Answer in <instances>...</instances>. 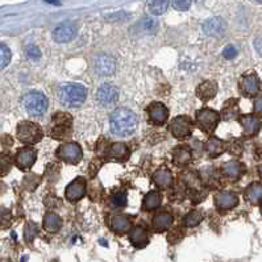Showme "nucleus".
Wrapping results in <instances>:
<instances>
[{
    "label": "nucleus",
    "instance_id": "43",
    "mask_svg": "<svg viewBox=\"0 0 262 262\" xmlns=\"http://www.w3.org/2000/svg\"><path fill=\"white\" fill-rule=\"evenodd\" d=\"M254 47H256L257 53L262 57V36H259V37L256 38V41H254Z\"/></svg>",
    "mask_w": 262,
    "mask_h": 262
},
{
    "label": "nucleus",
    "instance_id": "5",
    "mask_svg": "<svg viewBox=\"0 0 262 262\" xmlns=\"http://www.w3.org/2000/svg\"><path fill=\"white\" fill-rule=\"evenodd\" d=\"M92 69L98 76H112L116 71V61L108 54H98L92 61Z\"/></svg>",
    "mask_w": 262,
    "mask_h": 262
},
{
    "label": "nucleus",
    "instance_id": "11",
    "mask_svg": "<svg viewBox=\"0 0 262 262\" xmlns=\"http://www.w3.org/2000/svg\"><path fill=\"white\" fill-rule=\"evenodd\" d=\"M86 194V180L83 178H76L74 179L69 186L66 187L65 191V196L66 199L71 203H75L81 200Z\"/></svg>",
    "mask_w": 262,
    "mask_h": 262
},
{
    "label": "nucleus",
    "instance_id": "23",
    "mask_svg": "<svg viewBox=\"0 0 262 262\" xmlns=\"http://www.w3.org/2000/svg\"><path fill=\"white\" fill-rule=\"evenodd\" d=\"M223 173L231 179H239L244 173V166L239 161L225 162L223 166Z\"/></svg>",
    "mask_w": 262,
    "mask_h": 262
},
{
    "label": "nucleus",
    "instance_id": "24",
    "mask_svg": "<svg viewBox=\"0 0 262 262\" xmlns=\"http://www.w3.org/2000/svg\"><path fill=\"white\" fill-rule=\"evenodd\" d=\"M153 180L160 189H169L173 185V175L169 170L162 169V170L155 171V174L153 175Z\"/></svg>",
    "mask_w": 262,
    "mask_h": 262
},
{
    "label": "nucleus",
    "instance_id": "47",
    "mask_svg": "<svg viewBox=\"0 0 262 262\" xmlns=\"http://www.w3.org/2000/svg\"><path fill=\"white\" fill-rule=\"evenodd\" d=\"M261 212H262V202H261Z\"/></svg>",
    "mask_w": 262,
    "mask_h": 262
},
{
    "label": "nucleus",
    "instance_id": "36",
    "mask_svg": "<svg viewBox=\"0 0 262 262\" xmlns=\"http://www.w3.org/2000/svg\"><path fill=\"white\" fill-rule=\"evenodd\" d=\"M11 58H12V53H11L10 47L0 44V70L4 69L11 62Z\"/></svg>",
    "mask_w": 262,
    "mask_h": 262
},
{
    "label": "nucleus",
    "instance_id": "46",
    "mask_svg": "<svg viewBox=\"0 0 262 262\" xmlns=\"http://www.w3.org/2000/svg\"><path fill=\"white\" fill-rule=\"evenodd\" d=\"M256 2H259V3H262V0H256Z\"/></svg>",
    "mask_w": 262,
    "mask_h": 262
},
{
    "label": "nucleus",
    "instance_id": "8",
    "mask_svg": "<svg viewBox=\"0 0 262 262\" xmlns=\"http://www.w3.org/2000/svg\"><path fill=\"white\" fill-rule=\"evenodd\" d=\"M194 123L189 116H177L170 123V132L177 139H185L193 132Z\"/></svg>",
    "mask_w": 262,
    "mask_h": 262
},
{
    "label": "nucleus",
    "instance_id": "42",
    "mask_svg": "<svg viewBox=\"0 0 262 262\" xmlns=\"http://www.w3.org/2000/svg\"><path fill=\"white\" fill-rule=\"evenodd\" d=\"M126 17H128V13H125L124 11H121V12L119 13H112V15L107 16L108 20H125Z\"/></svg>",
    "mask_w": 262,
    "mask_h": 262
},
{
    "label": "nucleus",
    "instance_id": "29",
    "mask_svg": "<svg viewBox=\"0 0 262 262\" xmlns=\"http://www.w3.org/2000/svg\"><path fill=\"white\" fill-rule=\"evenodd\" d=\"M110 157L116 160H125L128 157V148L123 142H116L110 148Z\"/></svg>",
    "mask_w": 262,
    "mask_h": 262
},
{
    "label": "nucleus",
    "instance_id": "27",
    "mask_svg": "<svg viewBox=\"0 0 262 262\" xmlns=\"http://www.w3.org/2000/svg\"><path fill=\"white\" fill-rule=\"evenodd\" d=\"M207 152H208L209 157H218V155L223 154L225 152V144L224 141L216 139V137H212L207 142Z\"/></svg>",
    "mask_w": 262,
    "mask_h": 262
},
{
    "label": "nucleus",
    "instance_id": "44",
    "mask_svg": "<svg viewBox=\"0 0 262 262\" xmlns=\"http://www.w3.org/2000/svg\"><path fill=\"white\" fill-rule=\"evenodd\" d=\"M254 110L257 112H262V95L257 96V99L254 100Z\"/></svg>",
    "mask_w": 262,
    "mask_h": 262
},
{
    "label": "nucleus",
    "instance_id": "39",
    "mask_svg": "<svg viewBox=\"0 0 262 262\" xmlns=\"http://www.w3.org/2000/svg\"><path fill=\"white\" fill-rule=\"evenodd\" d=\"M25 51L29 60L38 61L41 58V51H40V49H38L37 46H35V45H29V46H27Z\"/></svg>",
    "mask_w": 262,
    "mask_h": 262
},
{
    "label": "nucleus",
    "instance_id": "21",
    "mask_svg": "<svg viewBox=\"0 0 262 262\" xmlns=\"http://www.w3.org/2000/svg\"><path fill=\"white\" fill-rule=\"evenodd\" d=\"M62 228V219L56 212H47L44 216V229L47 233H57Z\"/></svg>",
    "mask_w": 262,
    "mask_h": 262
},
{
    "label": "nucleus",
    "instance_id": "18",
    "mask_svg": "<svg viewBox=\"0 0 262 262\" xmlns=\"http://www.w3.org/2000/svg\"><path fill=\"white\" fill-rule=\"evenodd\" d=\"M129 240L133 247L141 249L149 244V234L145 228L137 225L129 231Z\"/></svg>",
    "mask_w": 262,
    "mask_h": 262
},
{
    "label": "nucleus",
    "instance_id": "15",
    "mask_svg": "<svg viewBox=\"0 0 262 262\" xmlns=\"http://www.w3.org/2000/svg\"><path fill=\"white\" fill-rule=\"evenodd\" d=\"M148 114L152 123L157 124V125H162V124L166 123L169 117L168 108L165 107L162 103H153V104L149 106Z\"/></svg>",
    "mask_w": 262,
    "mask_h": 262
},
{
    "label": "nucleus",
    "instance_id": "30",
    "mask_svg": "<svg viewBox=\"0 0 262 262\" xmlns=\"http://www.w3.org/2000/svg\"><path fill=\"white\" fill-rule=\"evenodd\" d=\"M137 28L142 33H154L158 28V22L154 19H150V17H145L142 19L141 21L137 24Z\"/></svg>",
    "mask_w": 262,
    "mask_h": 262
},
{
    "label": "nucleus",
    "instance_id": "6",
    "mask_svg": "<svg viewBox=\"0 0 262 262\" xmlns=\"http://www.w3.org/2000/svg\"><path fill=\"white\" fill-rule=\"evenodd\" d=\"M56 154L67 164H78L82 160L83 153L81 146L76 142H67V144H63L58 148Z\"/></svg>",
    "mask_w": 262,
    "mask_h": 262
},
{
    "label": "nucleus",
    "instance_id": "10",
    "mask_svg": "<svg viewBox=\"0 0 262 262\" xmlns=\"http://www.w3.org/2000/svg\"><path fill=\"white\" fill-rule=\"evenodd\" d=\"M76 36V27L73 22H62L53 31V40L58 44L71 41Z\"/></svg>",
    "mask_w": 262,
    "mask_h": 262
},
{
    "label": "nucleus",
    "instance_id": "28",
    "mask_svg": "<svg viewBox=\"0 0 262 262\" xmlns=\"http://www.w3.org/2000/svg\"><path fill=\"white\" fill-rule=\"evenodd\" d=\"M245 199L250 203H257L262 200V185L252 184L245 190Z\"/></svg>",
    "mask_w": 262,
    "mask_h": 262
},
{
    "label": "nucleus",
    "instance_id": "9",
    "mask_svg": "<svg viewBox=\"0 0 262 262\" xmlns=\"http://www.w3.org/2000/svg\"><path fill=\"white\" fill-rule=\"evenodd\" d=\"M119 89L115 85L111 83H104L101 85L96 92V99L101 106H112L119 100Z\"/></svg>",
    "mask_w": 262,
    "mask_h": 262
},
{
    "label": "nucleus",
    "instance_id": "37",
    "mask_svg": "<svg viewBox=\"0 0 262 262\" xmlns=\"http://www.w3.org/2000/svg\"><path fill=\"white\" fill-rule=\"evenodd\" d=\"M12 215L11 212L6 208H0V229H6L11 225Z\"/></svg>",
    "mask_w": 262,
    "mask_h": 262
},
{
    "label": "nucleus",
    "instance_id": "26",
    "mask_svg": "<svg viewBox=\"0 0 262 262\" xmlns=\"http://www.w3.org/2000/svg\"><path fill=\"white\" fill-rule=\"evenodd\" d=\"M162 202V195L158 191H150V193L146 194V196L144 198V209L146 211H153V209H157Z\"/></svg>",
    "mask_w": 262,
    "mask_h": 262
},
{
    "label": "nucleus",
    "instance_id": "19",
    "mask_svg": "<svg viewBox=\"0 0 262 262\" xmlns=\"http://www.w3.org/2000/svg\"><path fill=\"white\" fill-rule=\"evenodd\" d=\"M110 225H111V229H112L115 233L121 234L130 231L132 221H130V219L125 215H116L111 218Z\"/></svg>",
    "mask_w": 262,
    "mask_h": 262
},
{
    "label": "nucleus",
    "instance_id": "33",
    "mask_svg": "<svg viewBox=\"0 0 262 262\" xmlns=\"http://www.w3.org/2000/svg\"><path fill=\"white\" fill-rule=\"evenodd\" d=\"M110 204L111 207H115V208H123L126 205V193L125 191H119V193H115L114 195L110 198Z\"/></svg>",
    "mask_w": 262,
    "mask_h": 262
},
{
    "label": "nucleus",
    "instance_id": "35",
    "mask_svg": "<svg viewBox=\"0 0 262 262\" xmlns=\"http://www.w3.org/2000/svg\"><path fill=\"white\" fill-rule=\"evenodd\" d=\"M11 168H12V160L8 154L2 153L0 154V177H4L10 173Z\"/></svg>",
    "mask_w": 262,
    "mask_h": 262
},
{
    "label": "nucleus",
    "instance_id": "16",
    "mask_svg": "<svg viewBox=\"0 0 262 262\" xmlns=\"http://www.w3.org/2000/svg\"><path fill=\"white\" fill-rule=\"evenodd\" d=\"M240 87L243 94L253 96V95L258 94L259 89H261V81L256 74H249V75H245L241 79Z\"/></svg>",
    "mask_w": 262,
    "mask_h": 262
},
{
    "label": "nucleus",
    "instance_id": "13",
    "mask_svg": "<svg viewBox=\"0 0 262 262\" xmlns=\"http://www.w3.org/2000/svg\"><path fill=\"white\" fill-rule=\"evenodd\" d=\"M203 32H204L207 36H211V37H220L225 33V29H227V24L221 17H214V19H209L203 24Z\"/></svg>",
    "mask_w": 262,
    "mask_h": 262
},
{
    "label": "nucleus",
    "instance_id": "45",
    "mask_svg": "<svg viewBox=\"0 0 262 262\" xmlns=\"http://www.w3.org/2000/svg\"><path fill=\"white\" fill-rule=\"evenodd\" d=\"M259 177H261V179H262V166L259 168Z\"/></svg>",
    "mask_w": 262,
    "mask_h": 262
},
{
    "label": "nucleus",
    "instance_id": "20",
    "mask_svg": "<svg viewBox=\"0 0 262 262\" xmlns=\"http://www.w3.org/2000/svg\"><path fill=\"white\" fill-rule=\"evenodd\" d=\"M216 92H218V85L214 81H205V82L200 83L198 90H196V95L203 101H208L212 98H215Z\"/></svg>",
    "mask_w": 262,
    "mask_h": 262
},
{
    "label": "nucleus",
    "instance_id": "17",
    "mask_svg": "<svg viewBox=\"0 0 262 262\" xmlns=\"http://www.w3.org/2000/svg\"><path fill=\"white\" fill-rule=\"evenodd\" d=\"M240 124L244 128V132L248 136H253L256 133L259 132L262 128V120L259 117L254 116V115H247L240 119Z\"/></svg>",
    "mask_w": 262,
    "mask_h": 262
},
{
    "label": "nucleus",
    "instance_id": "22",
    "mask_svg": "<svg viewBox=\"0 0 262 262\" xmlns=\"http://www.w3.org/2000/svg\"><path fill=\"white\" fill-rule=\"evenodd\" d=\"M174 218L168 214V212H162V214H157L153 219V228L157 232H164L171 227L173 224Z\"/></svg>",
    "mask_w": 262,
    "mask_h": 262
},
{
    "label": "nucleus",
    "instance_id": "31",
    "mask_svg": "<svg viewBox=\"0 0 262 262\" xmlns=\"http://www.w3.org/2000/svg\"><path fill=\"white\" fill-rule=\"evenodd\" d=\"M169 4H170V0H153L150 6H149V11L153 15L160 16L166 12Z\"/></svg>",
    "mask_w": 262,
    "mask_h": 262
},
{
    "label": "nucleus",
    "instance_id": "14",
    "mask_svg": "<svg viewBox=\"0 0 262 262\" xmlns=\"http://www.w3.org/2000/svg\"><path fill=\"white\" fill-rule=\"evenodd\" d=\"M237 203H239V198H237L236 194L231 193V191H221V193L216 194L215 196L216 207L221 211L234 208Z\"/></svg>",
    "mask_w": 262,
    "mask_h": 262
},
{
    "label": "nucleus",
    "instance_id": "34",
    "mask_svg": "<svg viewBox=\"0 0 262 262\" xmlns=\"http://www.w3.org/2000/svg\"><path fill=\"white\" fill-rule=\"evenodd\" d=\"M239 114V107H237V101L229 100L227 104L223 108V116L227 120H231V119H234Z\"/></svg>",
    "mask_w": 262,
    "mask_h": 262
},
{
    "label": "nucleus",
    "instance_id": "32",
    "mask_svg": "<svg viewBox=\"0 0 262 262\" xmlns=\"http://www.w3.org/2000/svg\"><path fill=\"white\" fill-rule=\"evenodd\" d=\"M203 220V214L200 211H190L186 216L184 218V224L186 227H196L198 224H200V221Z\"/></svg>",
    "mask_w": 262,
    "mask_h": 262
},
{
    "label": "nucleus",
    "instance_id": "7",
    "mask_svg": "<svg viewBox=\"0 0 262 262\" xmlns=\"http://www.w3.org/2000/svg\"><path fill=\"white\" fill-rule=\"evenodd\" d=\"M220 116L216 111L209 110V108H203L196 112V121L198 125L202 128L204 132H212L219 124Z\"/></svg>",
    "mask_w": 262,
    "mask_h": 262
},
{
    "label": "nucleus",
    "instance_id": "4",
    "mask_svg": "<svg viewBox=\"0 0 262 262\" xmlns=\"http://www.w3.org/2000/svg\"><path fill=\"white\" fill-rule=\"evenodd\" d=\"M44 132L41 126L33 121H21L17 125V139L24 144H37L41 141Z\"/></svg>",
    "mask_w": 262,
    "mask_h": 262
},
{
    "label": "nucleus",
    "instance_id": "38",
    "mask_svg": "<svg viewBox=\"0 0 262 262\" xmlns=\"http://www.w3.org/2000/svg\"><path fill=\"white\" fill-rule=\"evenodd\" d=\"M36 233H37V225L29 221L28 224L25 225V228H24V237H25L27 243H32L33 239L36 237Z\"/></svg>",
    "mask_w": 262,
    "mask_h": 262
},
{
    "label": "nucleus",
    "instance_id": "3",
    "mask_svg": "<svg viewBox=\"0 0 262 262\" xmlns=\"http://www.w3.org/2000/svg\"><path fill=\"white\" fill-rule=\"evenodd\" d=\"M47 99L38 91H31L22 98V106L31 116H42L47 110Z\"/></svg>",
    "mask_w": 262,
    "mask_h": 262
},
{
    "label": "nucleus",
    "instance_id": "1",
    "mask_svg": "<svg viewBox=\"0 0 262 262\" xmlns=\"http://www.w3.org/2000/svg\"><path fill=\"white\" fill-rule=\"evenodd\" d=\"M111 132L115 136H129L137 128V116L129 108H117L110 117Z\"/></svg>",
    "mask_w": 262,
    "mask_h": 262
},
{
    "label": "nucleus",
    "instance_id": "40",
    "mask_svg": "<svg viewBox=\"0 0 262 262\" xmlns=\"http://www.w3.org/2000/svg\"><path fill=\"white\" fill-rule=\"evenodd\" d=\"M191 6V0H173V7L178 11H187Z\"/></svg>",
    "mask_w": 262,
    "mask_h": 262
},
{
    "label": "nucleus",
    "instance_id": "2",
    "mask_svg": "<svg viewBox=\"0 0 262 262\" xmlns=\"http://www.w3.org/2000/svg\"><path fill=\"white\" fill-rule=\"evenodd\" d=\"M87 98V90L81 83H63L58 89V99L66 107H79Z\"/></svg>",
    "mask_w": 262,
    "mask_h": 262
},
{
    "label": "nucleus",
    "instance_id": "12",
    "mask_svg": "<svg viewBox=\"0 0 262 262\" xmlns=\"http://www.w3.org/2000/svg\"><path fill=\"white\" fill-rule=\"evenodd\" d=\"M36 157H37V153H36L35 149H21V150H19L17 154H16V166H17L20 170H29V169L33 166V164H35Z\"/></svg>",
    "mask_w": 262,
    "mask_h": 262
},
{
    "label": "nucleus",
    "instance_id": "25",
    "mask_svg": "<svg viewBox=\"0 0 262 262\" xmlns=\"http://www.w3.org/2000/svg\"><path fill=\"white\" fill-rule=\"evenodd\" d=\"M173 158L174 164L178 165V166L189 164L190 160H191V150L187 146H177L174 149Z\"/></svg>",
    "mask_w": 262,
    "mask_h": 262
},
{
    "label": "nucleus",
    "instance_id": "41",
    "mask_svg": "<svg viewBox=\"0 0 262 262\" xmlns=\"http://www.w3.org/2000/svg\"><path fill=\"white\" fill-rule=\"evenodd\" d=\"M237 56V49L233 46V45H228L223 50V57L227 58V60H233Z\"/></svg>",
    "mask_w": 262,
    "mask_h": 262
}]
</instances>
